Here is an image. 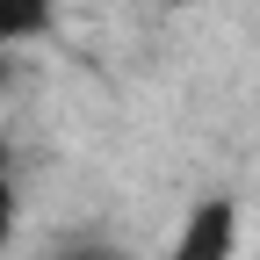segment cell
Wrapping results in <instances>:
<instances>
[{
    "label": "cell",
    "instance_id": "3",
    "mask_svg": "<svg viewBox=\"0 0 260 260\" xmlns=\"http://www.w3.org/2000/svg\"><path fill=\"white\" fill-rule=\"evenodd\" d=\"M8 239H15V181L0 167V253H8Z\"/></svg>",
    "mask_w": 260,
    "mask_h": 260
},
{
    "label": "cell",
    "instance_id": "4",
    "mask_svg": "<svg viewBox=\"0 0 260 260\" xmlns=\"http://www.w3.org/2000/svg\"><path fill=\"white\" fill-rule=\"evenodd\" d=\"M58 260H130V253H116V246H102V239H80V246H65Z\"/></svg>",
    "mask_w": 260,
    "mask_h": 260
},
{
    "label": "cell",
    "instance_id": "2",
    "mask_svg": "<svg viewBox=\"0 0 260 260\" xmlns=\"http://www.w3.org/2000/svg\"><path fill=\"white\" fill-rule=\"evenodd\" d=\"M58 15V0H0V44H22V37H44Z\"/></svg>",
    "mask_w": 260,
    "mask_h": 260
},
{
    "label": "cell",
    "instance_id": "5",
    "mask_svg": "<svg viewBox=\"0 0 260 260\" xmlns=\"http://www.w3.org/2000/svg\"><path fill=\"white\" fill-rule=\"evenodd\" d=\"M167 8H203V0H167Z\"/></svg>",
    "mask_w": 260,
    "mask_h": 260
},
{
    "label": "cell",
    "instance_id": "1",
    "mask_svg": "<svg viewBox=\"0 0 260 260\" xmlns=\"http://www.w3.org/2000/svg\"><path fill=\"white\" fill-rule=\"evenodd\" d=\"M232 246H239V203L232 195H210V203L188 210V224H181L167 260H232Z\"/></svg>",
    "mask_w": 260,
    "mask_h": 260
}]
</instances>
